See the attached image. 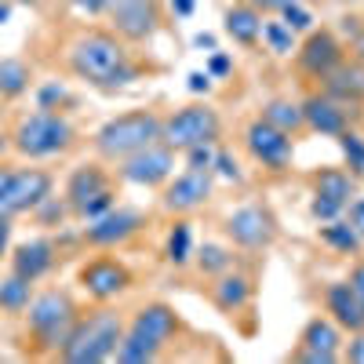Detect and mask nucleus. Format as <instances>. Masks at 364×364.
<instances>
[{"label":"nucleus","mask_w":364,"mask_h":364,"mask_svg":"<svg viewBox=\"0 0 364 364\" xmlns=\"http://www.w3.org/2000/svg\"><path fill=\"white\" fill-rule=\"evenodd\" d=\"M66 66L77 80H84L95 91H120L142 77L135 55L109 26L106 29L87 26L80 33H73V41L66 44Z\"/></svg>","instance_id":"nucleus-1"},{"label":"nucleus","mask_w":364,"mask_h":364,"mask_svg":"<svg viewBox=\"0 0 364 364\" xmlns=\"http://www.w3.org/2000/svg\"><path fill=\"white\" fill-rule=\"evenodd\" d=\"M80 302L70 288H44L22 314V353L26 357H58L80 317Z\"/></svg>","instance_id":"nucleus-2"},{"label":"nucleus","mask_w":364,"mask_h":364,"mask_svg":"<svg viewBox=\"0 0 364 364\" xmlns=\"http://www.w3.org/2000/svg\"><path fill=\"white\" fill-rule=\"evenodd\" d=\"M8 139H11L15 157H22V161H55V157H66L80 142V128L66 113L29 109V113L15 117Z\"/></svg>","instance_id":"nucleus-3"},{"label":"nucleus","mask_w":364,"mask_h":364,"mask_svg":"<svg viewBox=\"0 0 364 364\" xmlns=\"http://www.w3.org/2000/svg\"><path fill=\"white\" fill-rule=\"evenodd\" d=\"M124 328L128 324H124V317H120V310H113L109 302H99L95 310H87V314L77 317L66 346L58 350V360H66V364H102V360H113Z\"/></svg>","instance_id":"nucleus-4"},{"label":"nucleus","mask_w":364,"mask_h":364,"mask_svg":"<svg viewBox=\"0 0 364 364\" xmlns=\"http://www.w3.org/2000/svg\"><path fill=\"white\" fill-rule=\"evenodd\" d=\"M161 124H164V117H157L154 109L117 113V117L106 120L95 135H91V149H95L99 161L120 164L124 157L146 149L149 142H157V139H161Z\"/></svg>","instance_id":"nucleus-5"},{"label":"nucleus","mask_w":364,"mask_h":364,"mask_svg":"<svg viewBox=\"0 0 364 364\" xmlns=\"http://www.w3.org/2000/svg\"><path fill=\"white\" fill-rule=\"evenodd\" d=\"M63 200L70 208L73 223H91L102 211H109L117 204V175L106 168V161H84L77 164L66 182H63Z\"/></svg>","instance_id":"nucleus-6"},{"label":"nucleus","mask_w":364,"mask_h":364,"mask_svg":"<svg viewBox=\"0 0 364 364\" xmlns=\"http://www.w3.org/2000/svg\"><path fill=\"white\" fill-rule=\"evenodd\" d=\"M219 139H223V117L208 102L182 106V109L168 113L164 124H161V142H168L175 154H182V149H190V146H204V142L215 146Z\"/></svg>","instance_id":"nucleus-7"},{"label":"nucleus","mask_w":364,"mask_h":364,"mask_svg":"<svg viewBox=\"0 0 364 364\" xmlns=\"http://www.w3.org/2000/svg\"><path fill=\"white\" fill-rule=\"evenodd\" d=\"M149 226V215L139 208H124V204H113L109 211H102L99 219L84 223L80 230V245L95 248V252H117L132 245V240Z\"/></svg>","instance_id":"nucleus-8"},{"label":"nucleus","mask_w":364,"mask_h":364,"mask_svg":"<svg viewBox=\"0 0 364 364\" xmlns=\"http://www.w3.org/2000/svg\"><path fill=\"white\" fill-rule=\"evenodd\" d=\"M102 18L124 44H149L164 22L161 0H106Z\"/></svg>","instance_id":"nucleus-9"},{"label":"nucleus","mask_w":364,"mask_h":364,"mask_svg":"<svg viewBox=\"0 0 364 364\" xmlns=\"http://www.w3.org/2000/svg\"><path fill=\"white\" fill-rule=\"evenodd\" d=\"M132 284H135L132 266L117 255H95L77 266V288L91 302H113L124 291H132Z\"/></svg>","instance_id":"nucleus-10"},{"label":"nucleus","mask_w":364,"mask_h":364,"mask_svg":"<svg viewBox=\"0 0 364 364\" xmlns=\"http://www.w3.org/2000/svg\"><path fill=\"white\" fill-rule=\"evenodd\" d=\"M223 233L240 252H266L273 240H277L281 226H277V215H273L266 204H245V208H237L226 215Z\"/></svg>","instance_id":"nucleus-11"},{"label":"nucleus","mask_w":364,"mask_h":364,"mask_svg":"<svg viewBox=\"0 0 364 364\" xmlns=\"http://www.w3.org/2000/svg\"><path fill=\"white\" fill-rule=\"evenodd\" d=\"M171 175H175V149L161 139L117 164V178L139 190H161Z\"/></svg>","instance_id":"nucleus-12"},{"label":"nucleus","mask_w":364,"mask_h":364,"mask_svg":"<svg viewBox=\"0 0 364 364\" xmlns=\"http://www.w3.org/2000/svg\"><path fill=\"white\" fill-rule=\"evenodd\" d=\"M310 190H314L310 215L317 223H328V219H339L346 204L357 197V178L343 168H321L310 175Z\"/></svg>","instance_id":"nucleus-13"},{"label":"nucleus","mask_w":364,"mask_h":364,"mask_svg":"<svg viewBox=\"0 0 364 364\" xmlns=\"http://www.w3.org/2000/svg\"><path fill=\"white\" fill-rule=\"evenodd\" d=\"M211 190H215L211 168H186L182 175H171L161 186V208L168 215H190V211L211 200Z\"/></svg>","instance_id":"nucleus-14"},{"label":"nucleus","mask_w":364,"mask_h":364,"mask_svg":"<svg viewBox=\"0 0 364 364\" xmlns=\"http://www.w3.org/2000/svg\"><path fill=\"white\" fill-rule=\"evenodd\" d=\"M245 146H248V154L255 164H262L266 171L273 175H281L291 168V157H295V139L281 128H273L269 120L255 117L252 124L245 128Z\"/></svg>","instance_id":"nucleus-15"},{"label":"nucleus","mask_w":364,"mask_h":364,"mask_svg":"<svg viewBox=\"0 0 364 364\" xmlns=\"http://www.w3.org/2000/svg\"><path fill=\"white\" fill-rule=\"evenodd\" d=\"M55 193V175L48 168H22L15 164V175H11V186H8V200H4V215L8 219H18V215H29L44 197Z\"/></svg>","instance_id":"nucleus-16"},{"label":"nucleus","mask_w":364,"mask_h":364,"mask_svg":"<svg viewBox=\"0 0 364 364\" xmlns=\"http://www.w3.org/2000/svg\"><path fill=\"white\" fill-rule=\"evenodd\" d=\"M302 364H336L343 357V328L331 317H310L299 336V350L291 353Z\"/></svg>","instance_id":"nucleus-17"},{"label":"nucleus","mask_w":364,"mask_h":364,"mask_svg":"<svg viewBox=\"0 0 364 364\" xmlns=\"http://www.w3.org/2000/svg\"><path fill=\"white\" fill-rule=\"evenodd\" d=\"M58 255H63L58 252V240L48 237V233H37L29 240H18V245L8 252V266H11V273H18V277L37 284L58 266Z\"/></svg>","instance_id":"nucleus-18"},{"label":"nucleus","mask_w":364,"mask_h":364,"mask_svg":"<svg viewBox=\"0 0 364 364\" xmlns=\"http://www.w3.org/2000/svg\"><path fill=\"white\" fill-rule=\"evenodd\" d=\"M295 63L306 77L324 80L343 63V41L331 33V29H310V33L302 37V44L295 48Z\"/></svg>","instance_id":"nucleus-19"},{"label":"nucleus","mask_w":364,"mask_h":364,"mask_svg":"<svg viewBox=\"0 0 364 364\" xmlns=\"http://www.w3.org/2000/svg\"><path fill=\"white\" fill-rule=\"evenodd\" d=\"M302 106V120H306V128L317 132V135H328V139H339L346 128H350V113L343 102H336L331 95L324 91H314L299 102Z\"/></svg>","instance_id":"nucleus-20"},{"label":"nucleus","mask_w":364,"mask_h":364,"mask_svg":"<svg viewBox=\"0 0 364 364\" xmlns=\"http://www.w3.org/2000/svg\"><path fill=\"white\" fill-rule=\"evenodd\" d=\"M132 331H142V336H149L154 343L168 346L178 331H182V321L175 314V306H168V302H146V306H139L128 321Z\"/></svg>","instance_id":"nucleus-21"},{"label":"nucleus","mask_w":364,"mask_h":364,"mask_svg":"<svg viewBox=\"0 0 364 364\" xmlns=\"http://www.w3.org/2000/svg\"><path fill=\"white\" fill-rule=\"evenodd\" d=\"M321 299H324V314L343 331H360L364 328V306H360L357 291L350 288V281H328Z\"/></svg>","instance_id":"nucleus-22"},{"label":"nucleus","mask_w":364,"mask_h":364,"mask_svg":"<svg viewBox=\"0 0 364 364\" xmlns=\"http://www.w3.org/2000/svg\"><path fill=\"white\" fill-rule=\"evenodd\" d=\"M324 95H331L343 106H357L364 99V63H343L324 77Z\"/></svg>","instance_id":"nucleus-23"},{"label":"nucleus","mask_w":364,"mask_h":364,"mask_svg":"<svg viewBox=\"0 0 364 364\" xmlns=\"http://www.w3.org/2000/svg\"><path fill=\"white\" fill-rule=\"evenodd\" d=\"M252 295H255V288H252V281L245 277V273H233V269H226V273H219L215 277V284H211V302L223 310V314H240L252 302Z\"/></svg>","instance_id":"nucleus-24"},{"label":"nucleus","mask_w":364,"mask_h":364,"mask_svg":"<svg viewBox=\"0 0 364 364\" xmlns=\"http://www.w3.org/2000/svg\"><path fill=\"white\" fill-rule=\"evenodd\" d=\"M262 22H266L262 11L252 8L248 0H245V4H233V8L226 11V33H230L233 44L252 48V44H259V37H262Z\"/></svg>","instance_id":"nucleus-25"},{"label":"nucleus","mask_w":364,"mask_h":364,"mask_svg":"<svg viewBox=\"0 0 364 364\" xmlns=\"http://www.w3.org/2000/svg\"><path fill=\"white\" fill-rule=\"evenodd\" d=\"M29 87H33V66L26 58H18V55L0 58V99L18 102Z\"/></svg>","instance_id":"nucleus-26"},{"label":"nucleus","mask_w":364,"mask_h":364,"mask_svg":"<svg viewBox=\"0 0 364 364\" xmlns=\"http://www.w3.org/2000/svg\"><path fill=\"white\" fill-rule=\"evenodd\" d=\"M33 102H37V109H48V113H66V117L80 106L77 91H73L66 80H41V84L33 87Z\"/></svg>","instance_id":"nucleus-27"},{"label":"nucleus","mask_w":364,"mask_h":364,"mask_svg":"<svg viewBox=\"0 0 364 364\" xmlns=\"http://www.w3.org/2000/svg\"><path fill=\"white\" fill-rule=\"evenodd\" d=\"M161 353H164L161 343H154L149 336H142V331L124 328V336H120V346H117L113 360H120V364H154Z\"/></svg>","instance_id":"nucleus-28"},{"label":"nucleus","mask_w":364,"mask_h":364,"mask_svg":"<svg viewBox=\"0 0 364 364\" xmlns=\"http://www.w3.org/2000/svg\"><path fill=\"white\" fill-rule=\"evenodd\" d=\"M33 281L18 277V273H8V277H0V314L4 317H22L26 306L33 302Z\"/></svg>","instance_id":"nucleus-29"},{"label":"nucleus","mask_w":364,"mask_h":364,"mask_svg":"<svg viewBox=\"0 0 364 364\" xmlns=\"http://www.w3.org/2000/svg\"><path fill=\"white\" fill-rule=\"evenodd\" d=\"M317 237H321V245H328L331 252H339V255H357V252L364 248V240L357 237V230H353L343 215H339V219L321 223Z\"/></svg>","instance_id":"nucleus-30"},{"label":"nucleus","mask_w":364,"mask_h":364,"mask_svg":"<svg viewBox=\"0 0 364 364\" xmlns=\"http://www.w3.org/2000/svg\"><path fill=\"white\" fill-rule=\"evenodd\" d=\"M164 259L168 266L182 269V266H190L193 259V226L186 219H175L171 230H168V240H164Z\"/></svg>","instance_id":"nucleus-31"},{"label":"nucleus","mask_w":364,"mask_h":364,"mask_svg":"<svg viewBox=\"0 0 364 364\" xmlns=\"http://www.w3.org/2000/svg\"><path fill=\"white\" fill-rule=\"evenodd\" d=\"M259 117H262V120H269L273 128L288 132V135H299L302 128H306V120H302V106H299V102H291V99H273V102H266Z\"/></svg>","instance_id":"nucleus-32"},{"label":"nucleus","mask_w":364,"mask_h":364,"mask_svg":"<svg viewBox=\"0 0 364 364\" xmlns=\"http://www.w3.org/2000/svg\"><path fill=\"white\" fill-rule=\"evenodd\" d=\"M233 266V252L223 248V245H211V240H204L200 252H197V269L208 273V277H219V273H226Z\"/></svg>","instance_id":"nucleus-33"},{"label":"nucleus","mask_w":364,"mask_h":364,"mask_svg":"<svg viewBox=\"0 0 364 364\" xmlns=\"http://www.w3.org/2000/svg\"><path fill=\"white\" fill-rule=\"evenodd\" d=\"M29 219H33L37 226H44V230H55V226H63L66 219H70V208H66V200L63 197H44L33 211H29Z\"/></svg>","instance_id":"nucleus-34"},{"label":"nucleus","mask_w":364,"mask_h":364,"mask_svg":"<svg viewBox=\"0 0 364 364\" xmlns=\"http://www.w3.org/2000/svg\"><path fill=\"white\" fill-rule=\"evenodd\" d=\"M339 149H343V157H346L350 175H353V178H364V135L353 132V128H346V132L339 135Z\"/></svg>","instance_id":"nucleus-35"},{"label":"nucleus","mask_w":364,"mask_h":364,"mask_svg":"<svg viewBox=\"0 0 364 364\" xmlns=\"http://www.w3.org/2000/svg\"><path fill=\"white\" fill-rule=\"evenodd\" d=\"M262 41L273 55H291L299 44H295V33L284 26V22H262Z\"/></svg>","instance_id":"nucleus-36"},{"label":"nucleus","mask_w":364,"mask_h":364,"mask_svg":"<svg viewBox=\"0 0 364 364\" xmlns=\"http://www.w3.org/2000/svg\"><path fill=\"white\" fill-rule=\"evenodd\" d=\"M281 22L291 29L295 37H299V33H310V29H314V15H310V8H302V0H291V4L281 8Z\"/></svg>","instance_id":"nucleus-37"},{"label":"nucleus","mask_w":364,"mask_h":364,"mask_svg":"<svg viewBox=\"0 0 364 364\" xmlns=\"http://www.w3.org/2000/svg\"><path fill=\"white\" fill-rule=\"evenodd\" d=\"M211 175H219V178H226V182H245V171H240V164H237V157L230 154V149H215V161H211Z\"/></svg>","instance_id":"nucleus-38"},{"label":"nucleus","mask_w":364,"mask_h":364,"mask_svg":"<svg viewBox=\"0 0 364 364\" xmlns=\"http://www.w3.org/2000/svg\"><path fill=\"white\" fill-rule=\"evenodd\" d=\"M182 157H186V168H211V161H215V146H190L182 149Z\"/></svg>","instance_id":"nucleus-39"},{"label":"nucleus","mask_w":364,"mask_h":364,"mask_svg":"<svg viewBox=\"0 0 364 364\" xmlns=\"http://www.w3.org/2000/svg\"><path fill=\"white\" fill-rule=\"evenodd\" d=\"M343 215H346V223L357 230V237L364 240V197H353V200L346 204V211H343Z\"/></svg>","instance_id":"nucleus-40"},{"label":"nucleus","mask_w":364,"mask_h":364,"mask_svg":"<svg viewBox=\"0 0 364 364\" xmlns=\"http://www.w3.org/2000/svg\"><path fill=\"white\" fill-rule=\"evenodd\" d=\"M230 73H233V58L223 55V51H211V58H208V77L215 80V77H230Z\"/></svg>","instance_id":"nucleus-41"},{"label":"nucleus","mask_w":364,"mask_h":364,"mask_svg":"<svg viewBox=\"0 0 364 364\" xmlns=\"http://www.w3.org/2000/svg\"><path fill=\"white\" fill-rule=\"evenodd\" d=\"M343 357H346L350 364H364V328H360V331H350V343H346Z\"/></svg>","instance_id":"nucleus-42"},{"label":"nucleus","mask_w":364,"mask_h":364,"mask_svg":"<svg viewBox=\"0 0 364 364\" xmlns=\"http://www.w3.org/2000/svg\"><path fill=\"white\" fill-rule=\"evenodd\" d=\"M70 8L80 11L84 18H99L106 11V0H70Z\"/></svg>","instance_id":"nucleus-43"},{"label":"nucleus","mask_w":364,"mask_h":364,"mask_svg":"<svg viewBox=\"0 0 364 364\" xmlns=\"http://www.w3.org/2000/svg\"><path fill=\"white\" fill-rule=\"evenodd\" d=\"M186 87L193 91V95H208V91H211V77H208V70H193V73L186 77Z\"/></svg>","instance_id":"nucleus-44"},{"label":"nucleus","mask_w":364,"mask_h":364,"mask_svg":"<svg viewBox=\"0 0 364 364\" xmlns=\"http://www.w3.org/2000/svg\"><path fill=\"white\" fill-rule=\"evenodd\" d=\"M11 233H15V219L0 215V259H8V252H11Z\"/></svg>","instance_id":"nucleus-45"},{"label":"nucleus","mask_w":364,"mask_h":364,"mask_svg":"<svg viewBox=\"0 0 364 364\" xmlns=\"http://www.w3.org/2000/svg\"><path fill=\"white\" fill-rule=\"evenodd\" d=\"M350 288L357 291V299H360V306H364V259H357V262L350 266Z\"/></svg>","instance_id":"nucleus-46"},{"label":"nucleus","mask_w":364,"mask_h":364,"mask_svg":"<svg viewBox=\"0 0 364 364\" xmlns=\"http://www.w3.org/2000/svg\"><path fill=\"white\" fill-rule=\"evenodd\" d=\"M248 4H252V8H259V11L266 15V11H281L284 4H291V0H248Z\"/></svg>","instance_id":"nucleus-47"},{"label":"nucleus","mask_w":364,"mask_h":364,"mask_svg":"<svg viewBox=\"0 0 364 364\" xmlns=\"http://www.w3.org/2000/svg\"><path fill=\"white\" fill-rule=\"evenodd\" d=\"M171 8H175L178 18H190L193 15V0H171Z\"/></svg>","instance_id":"nucleus-48"},{"label":"nucleus","mask_w":364,"mask_h":364,"mask_svg":"<svg viewBox=\"0 0 364 364\" xmlns=\"http://www.w3.org/2000/svg\"><path fill=\"white\" fill-rule=\"evenodd\" d=\"M193 44H197V48H208V51H215V37H211V33H197Z\"/></svg>","instance_id":"nucleus-49"},{"label":"nucleus","mask_w":364,"mask_h":364,"mask_svg":"<svg viewBox=\"0 0 364 364\" xmlns=\"http://www.w3.org/2000/svg\"><path fill=\"white\" fill-rule=\"evenodd\" d=\"M8 4H18V8H44L48 0H8Z\"/></svg>","instance_id":"nucleus-50"},{"label":"nucleus","mask_w":364,"mask_h":364,"mask_svg":"<svg viewBox=\"0 0 364 364\" xmlns=\"http://www.w3.org/2000/svg\"><path fill=\"white\" fill-rule=\"evenodd\" d=\"M11 8H15V4H8V0H0V26H4V22L11 18Z\"/></svg>","instance_id":"nucleus-51"},{"label":"nucleus","mask_w":364,"mask_h":364,"mask_svg":"<svg viewBox=\"0 0 364 364\" xmlns=\"http://www.w3.org/2000/svg\"><path fill=\"white\" fill-rule=\"evenodd\" d=\"M4 113H8V109H4V99H0V128H4Z\"/></svg>","instance_id":"nucleus-52"},{"label":"nucleus","mask_w":364,"mask_h":364,"mask_svg":"<svg viewBox=\"0 0 364 364\" xmlns=\"http://www.w3.org/2000/svg\"><path fill=\"white\" fill-rule=\"evenodd\" d=\"M339 4H350V0H339Z\"/></svg>","instance_id":"nucleus-53"}]
</instances>
